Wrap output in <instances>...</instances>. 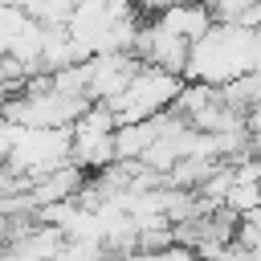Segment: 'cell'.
<instances>
[{"instance_id": "277c9868", "label": "cell", "mask_w": 261, "mask_h": 261, "mask_svg": "<svg viewBox=\"0 0 261 261\" xmlns=\"http://www.w3.org/2000/svg\"><path fill=\"white\" fill-rule=\"evenodd\" d=\"M171 33H179L188 45H196L212 24H216V16H212V8L204 4V0H192V4H167L163 12H155Z\"/></svg>"}, {"instance_id": "6da1fadb", "label": "cell", "mask_w": 261, "mask_h": 261, "mask_svg": "<svg viewBox=\"0 0 261 261\" xmlns=\"http://www.w3.org/2000/svg\"><path fill=\"white\" fill-rule=\"evenodd\" d=\"M179 90H184V77H179V73L143 65V69L130 77V86H126L118 98H110L106 106L114 110V122L126 126V122H143V118H155V114L171 110V102H175Z\"/></svg>"}, {"instance_id": "3957f363", "label": "cell", "mask_w": 261, "mask_h": 261, "mask_svg": "<svg viewBox=\"0 0 261 261\" xmlns=\"http://www.w3.org/2000/svg\"><path fill=\"white\" fill-rule=\"evenodd\" d=\"M82 69H86V98L110 102L130 86V77L143 69V61L135 53H94L82 61Z\"/></svg>"}, {"instance_id": "7a4b0ae2", "label": "cell", "mask_w": 261, "mask_h": 261, "mask_svg": "<svg viewBox=\"0 0 261 261\" xmlns=\"http://www.w3.org/2000/svg\"><path fill=\"white\" fill-rule=\"evenodd\" d=\"M188 53H192V45H188L179 33H171L159 16H147V20L139 24L135 57H139L143 65H151V69H167V73H179V77H184V69H188Z\"/></svg>"}]
</instances>
